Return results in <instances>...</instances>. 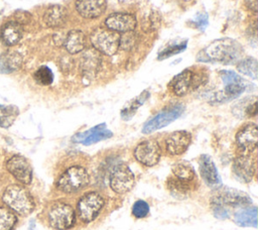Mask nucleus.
Returning <instances> with one entry per match:
<instances>
[{"label": "nucleus", "instance_id": "obj_1", "mask_svg": "<svg viewBox=\"0 0 258 230\" xmlns=\"http://www.w3.org/2000/svg\"><path fill=\"white\" fill-rule=\"evenodd\" d=\"M242 53V45L237 40L232 38H219L202 49L197 55V61L202 63L231 65L236 63L241 58Z\"/></svg>", "mask_w": 258, "mask_h": 230}, {"label": "nucleus", "instance_id": "obj_2", "mask_svg": "<svg viewBox=\"0 0 258 230\" xmlns=\"http://www.w3.org/2000/svg\"><path fill=\"white\" fill-rule=\"evenodd\" d=\"M2 201L7 208L21 216L29 215L35 206L30 193L20 185L8 186L2 194Z\"/></svg>", "mask_w": 258, "mask_h": 230}, {"label": "nucleus", "instance_id": "obj_3", "mask_svg": "<svg viewBox=\"0 0 258 230\" xmlns=\"http://www.w3.org/2000/svg\"><path fill=\"white\" fill-rule=\"evenodd\" d=\"M220 77L224 89L214 97L213 102L215 103H224L239 97L249 85L245 79L233 71H221Z\"/></svg>", "mask_w": 258, "mask_h": 230}, {"label": "nucleus", "instance_id": "obj_4", "mask_svg": "<svg viewBox=\"0 0 258 230\" xmlns=\"http://www.w3.org/2000/svg\"><path fill=\"white\" fill-rule=\"evenodd\" d=\"M89 183L90 176L87 169L81 165H73L60 175L56 187L66 194H73L87 187Z\"/></svg>", "mask_w": 258, "mask_h": 230}, {"label": "nucleus", "instance_id": "obj_5", "mask_svg": "<svg viewBox=\"0 0 258 230\" xmlns=\"http://www.w3.org/2000/svg\"><path fill=\"white\" fill-rule=\"evenodd\" d=\"M94 49L105 55H113L120 48V33L107 27H99L90 35Z\"/></svg>", "mask_w": 258, "mask_h": 230}, {"label": "nucleus", "instance_id": "obj_6", "mask_svg": "<svg viewBox=\"0 0 258 230\" xmlns=\"http://www.w3.org/2000/svg\"><path fill=\"white\" fill-rule=\"evenodd\" d=\"M48 224L56 230H67L74 226L76 213L73 207L63 202L53 203L47 211Z\"/></svg>", "mask_w": 258, "mask_h": 230}, {"label": "nucleus", "instance_id": "obj_7", "mask_svg": "<svg viewBox=\"0 0 258 230\" xmlns=\"http://www.w3.org/2000/svg\"><path fill=\"white\" fill-rule=\"evenodd\" d=\"M184 109L182 104H174L162 109L143 125L142 133L148 134L169 125L182 115Z\"/></svg>", "mask_w": 258, "mask_h": 230}, {"label": "nucleus", "instance_id": "obj_8", "mask_svg": "<svg viewBox=\"0 0 258 230\" xmlns=\"http://www.w3.org/2000/svg\"><path fill=\"white\" fill-rule=\"evenodd\" d=\"M105 200L103 196L97 192H89L85 194L78 203V214L84 223H90L97 218L103 209Z\"/></svg>", "mask_w": 258, "mask_h": 230}, {"label": "nucleus", "instance_id": "obj_9", "mask_svg": "<svg viewBox=\"0 0 258 230\" xmlns=\"http://www.w3.org/2000/svg\"><path fill=\"white\" fill-rule=\"evenodd\" d=\"M203 81V76L196 75L189 69H185L172 78L169 83V87L174 95L181 97L201 86Z\"/></svg>", "mask_w": 258, "mask_h": 230}, {"label": "nucleus", "instance_id": "obj_10", "mask_svg": "<svg viewBox=\"0 0 258 230\" xmlns=\"http://www.w3.org/2000/svg\"><path fill=\"white\" fill-rule=\"evenodd\" d=\"M110 187L117 194H125L129 192L134 184L135 177L130 167L125 163H118L114 166L110 175Z\"/></svg>", "mask_w": 258, "mask_h": 230}, {"label": "nucleus", "instance_id": "obj_11", "mask_svg": "<svg viewBox=\"0 0 258 230\" xmlns=\"http://www.w3.org/2000/svg\"><path fill=\"white\" fill-rule=\"evenodd\" d=\"M134 157L143 165H155L161 157V149L158 142L153 139L141 141L134 149Z\"/></svg>", "mask_w": 258, "mask_h": 230}, {"label": "nucleus", "instance_id": "obj_12", "mask_svg": "<svg viewBox=\"0 0 258 230\" xmlns=\"http://www.w3.org/2000/svg\"><path fill=\"white\" fill-rule=\"evenodd\" d=\"M6 169L21 184L29 185L32 180V168L28 160L19 154L11 156L6 161Z\"/></svg>", "mask_w": 258, "mask_h": 230}, {"label": "nucleus", "instance_id": "obj_13", "mask_svg": "<svg viewBox=\"0 0 258 230\" xmlns=\"http://www.w3.org/2000/svg\"><path fill=\"white\" fill-rule=\"evenodd\" d=\"M235 178L241 183H250L255 174V161L249 153H242L235 157L232 165Z\"/></svg>", "mask_w": 258, "mask_h": 230}, {"label": "nucleus", "instance_id": "obj_14", "mask_svg": "<svg viewBox=\"0 0 258 230\" xmlns=\"http://www.w3.org/2000/svg\"><path fill=\"white\" fill-rule=\"evenodd\" d=\"M258 142V128L254 123L243 126L236 134V143L242 153H251Z\"/></svg>", "mask_w": 258, "mask_h": 230}, {"label": "nucleus", "instance_id": "obj_15", "mask_svg": "<svg viewBox=\"0 0 258 230\" xmlns=\"http://www.w3.org/2000/svg\"><path fill=\"white\" fill-rule=\"evenodd\" d=\"M105 26L118 33H125L133 31L137 26V20L134 15L130 13H113L105 20Z\"/></svg>", "mask_w": 258, "mask_h": 230}, {"label": "nucleus", "instance_id": "obj_16", "mask_svg": "<svg viewBox=\"0 0 258 230\" xmlns=\"http://www.w3.org/2000/svg\"><path fill=\"white\" fill-rule=\"evenodd\" d=\"M113 136L112 131H110L105 123L98 124L89 130L76 134L72 140L77 143H82L84 145H91L97 143L101 140L108 139Z\"/></svg>", "mask_w": 258, "mask_h": 230}, {"label": "nucleus", "instance_id": "obj_17", "mask_svg": "<svg viewBox=\"0 0 258 230\" xmlns=\"http://www.w3.org/2000/svg\"><path fill=\"white\" fill-rule=\"evenodd\" d=\"M200 172L203 181L211 188H219L222 185V179L219 175L218 168L212 157L208 154H203L199 160Z\"/></svg>", "mask_w": 258, "mask_h": 230}, {"label": "nucleus", "instance_id": "obj_18", "mask_svg": "<svg viewBox=\"0 0 258 230\" xmlns=\"http://www.w3.org/2000/svg\"><path fill=\"white\" fill-rule=\"evenodd\" d=\"M191 142V135L185 130L174 131L165 139V147L169 154L180 155L186 151Z\"/></svg>", "mask_w": 258, "mask_h": 230}, {"label": "nucleus", "instance_id": "obj_19", "mask_svg": "<svg viewBox=\"0 0 258 230\" xmlns=\"http://www.w3.org/2000/svg\"><path fill=\"white\" fill-rule=\"evenodd\" d=\"M75 7L82 17L94 19L106 11L107 0H76Z\"/></svg>", "mask_w": 258, "mask_h": 230}, {"label": "nucleus", "instance_id": "obj_20", "mask_svg": "<svg viewBox=\"0 0 258 230\" xmlns=\"http://www.w3.org/2000/svg\"><path fill=\"white\" fill-rule=\"evenodd\" d=\"M23 36V27L20 22L11 20L6 22L0 30V39L7 45L12 46L17 44Z\"/></svg>", "mask_w": 258, "mask_h": 230}, {"label": "nucleus", "instance_id": "obj_21", "mask_svg": "<svg viewBox=\"0 0 258 230\" xmlns=\"http://www.w3.org/2000/svg\"><path fill=\"white\" fill-rule=\"evenodd\" d=\"M213 199L222 203L226 207H239L251 203V199L246 194L239 192L236 189H225Z\"/></svg>", "mask_w": 258, "mask_h": 230}, {"label": "nucleus", "instance_id": "obj_22", "mask_svg": "<svg viewBox=\"0 0 258 230\" xmlns=\"http://www.w3.org/2000/svg\"><path fill=\"white\" fill-rule=\"evenodd\" d=\"M68 17L67 9L61 5L49 6L43 14V22L47 27L58 28L66 24Z\"/></svg>", "mask_w": 258, "mask_h": 230}, {"label": "nucleus", "instance_id": "obj_23", "mask_svg": "<svg viewBox=\"0 0 258 230\" xmlns=\"http://www.w3.org/2000/svg\"><path fill=\"white\" fill-rule=\"evenodd\" d=\"M86 35L83 31L74 29L70 30L63 39V46L68 50V52L72 54H76L84 50L86 46Z\"/></svg>", "mask_w": 258, "mask_h": 230}, {"label": "nucleus", "instance_id": "obj_24", "mask_svg": "<svg viewBox=\"0 0 258 230\" xmlns=\"http://www.w3.org/2000/svg\"><path fill=\"white\" fill-rule=\"evenodd\" d=\"M22 56L18 51L6 50L0 55V73L11 74L22 66Z\"/></svg>", "mask_w": 258, "mask_h": 230}, {"label": "nucleus", "instance_id": "obj_25", "mask_svg": "<svg viewBox=\"0 0 258 230\" xmlns=\"http://www.w3.org/2000/svg\"><path fill=\"white\" fill-rule=\"evenodd\" d=\"M150 96V93L145 90L143 91L140 95H138L137 97L133 98L132 100H130L121 110L120 112V115L122 117V119L124 120H130L134 115L135 113L137 112V110L147 101V99L149 98Z\"/></svg>", "mask_w": 258, "mask_h": 230}, {"label": "nucleus", "instance_id": "obj_26", "mask_svg": "<svg viewBox=\"0 0 258 230\" xmlns=\"http://www.w3.org/2000/svg\"><path fill=\"white\" fill-rule=\"evenodd\" d=\"M234 220L241 227H257V208L253 206L237 211Z\"/></svg>", "mask_w": 258, "mask_h": 230}, {"label": "nucleus", "instance_id": "obj_27", "mask_svg": "<svg viewBox=\"0 0 258 230\" xmlns=\"http://www.w3.org/2000/svg\"><path fill=\"white\" fill-rule=\"evenodd\" d=\"M100 65V55L99 52H95L94 50H87L84 53L83 58V63H82V68L84 75L87 77H93L99 68Z\"/></svg>", "mask_w": 258, "mask_h": 230}, {"label": "nucleus", "instance_id": "obj_28", "mask_svg": "<svg viewBox=\"0 0 258 230\" xmlns=\"http://www.w3.org/2000/svg\"><path fill=\"white\" fill-rule=\"evenodd\" d=\"M190 184L191 183L178 180L172 176L167 181V188L173 197L178 199H183L187 196V194L191 190Z\"/></svg>", "mask_w": 258, "mask_h": 230}, {"label": "nucleus", "instance_id": "obj_29", "mask_svg": "<svg viewBox=\"0 0 258 230\" xmlns=\"http://www.w3.org/2000/svg\"><path fill=\"white\" fill-rule=\"evenodd\" d=\"M172 176L178 180L187 182V183H191L194 182L195 178H196V172L194 167L186 161H179L177 163H175L172 168Z\"/></svg>", "mask_w": 258, "mask_h": 230}, {"label": "nucleus", "instance_id": "obj_30", "mask_svg": "<svg viewBox=\"0 0 258 230\" xmlns=\"http://www.w3.org/2000/svg\"><path fill=\"white\" fill-rule=\"evenodd\" d=\"M19 114V109L14 105L0 104V127H10Z\"/></svg>", "mask_w": 258, "mask_h": 230}, {"label": "nucleus", "instance_id": "obj_31", "mask_svg": "<svg viewBox=\"0 0 258 230\" xmlns=\"http://www.w3.org/2000/svg\"><path fill=\"white\" fill-rule=\"evenodd\" d=\"M237 70L241 74L256 80L258 77V62L254 58H246L238 64Z\"/></svg>", "mask_w": 258, "mask_h": 230}, {"label": "nucleus", "instance_id": "obj_32", "mask_svg": "<svg viewBox=\"0 0 258 230\" xmlns=\"http://www.w3.org/2000/svg\"><path fill=\"white\" fill-rule=\"evenodd\" d=\"M17 222L13 211L7 207L0 206V230H12Z\"/></svg>", "mask_w": 258, "mask_h": 230}, {"label": "nucleus", "instance_id": "obj_33", "mask_svg": "<svg viewBox=\"0 0 258 230\" xmlns=\"http://www.w3.org/2000/svg\"><path fill=\"white\" fill-rule=\"evenodd\" d=\"M186 45H187V40L186 39L182 40V41H179V42H172L168 46L164 47L158 53L157 60L158 61H163V60L168 59L172 55H175V54L183 51L186 48Z\"/></svg>", "mask_w": 258, "mask_h": 230}, {"label": "nucleus", "instance_id": "obj_34", "mask_svg": "<svg viewBox=\"0 0 258 230\" xmlns=\"http://www.w3.org/2000/svg\"><path fill=\"white\" fill-rule=\"evenodd\" d=\"M33 79L38 85L48 86L53 82V73L48 67L41 66L34 72Z\"/></svg>", "mask_w": 258, "mask_h": 230}, {"label": "nucleus", "instance_id": "obj_35", "mask_svg": "<svg viewBox=\"0 0 258 230\" xmlns=\"http://www.w3.org/2000/svg\"><path fill=\"white\" fill-rule=\"evenodd\" d=\"M136 41H137V36L134 33V30L121 33L120 35V47H122L123 49H127V50L132 49L135 46Z\"/></svg>", "mask_w": 258, "mask_h": 230}, {"label": "nucleus", "instance_id": "obj_36", "mask_svg": "<svg viewBox=\"0 0 258 230\" xmlns=\"http://www.w3.org/2000/svg\"><path fill=\"white\" fill-rule=\"evenodd\" d=\"M149 213V205L143 200L136 201L132 206V215L135 218H144Z\"/></svg>", "mask_w": 258, "mask_h": 230}, {"label": "nucleus", "instance_id": "obj_37", "mask_svg": "<svg viewBox=\"0 0 258 230\" xmlns=\"http://www.w3.org/2000/svg\"><path fill=\"white\" fill-rule=\"evenodd\" d=\"M212 211L215 215V217L219 218V219H227L229 218L230 214H229V211L227 209L226 206H224L222 203L212 199Z\"/></svg>", "mask_w": 258, "mask_h": 230}, {"label": "nucleus", "instance_id": "obj_38", "mask_svg": "<svg viewBox=\"0 0 258 230\" xmlns=\"http://www.w3.org/2000/svg\"><path fill=\"white\" fill-rule=\"evenodd\" d=\"M192 24L196 28H198L201 31H204L208 24H209V16L207 13H200L196 16V18L192 20Z\"/></svg>", "mask_w": 258, "mask_h": 230}, {"label": "nucleus", "instance_id": "obj_39", "mask_svg": "<svg viewBox=\"0 0 258 230\" xmlns=\"http://www.w3.org/2000/svg\"><path fill=\"white\" fill-rule=\"evenodd\" d=\"M245 5L250 11L254 13L257 12V6H258L257 0H245Z\"/></svg>", "mask_w": 258, "mask_h": 230}]
</instances>
